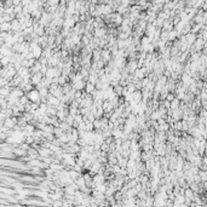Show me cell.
Here are the masks:
<instances>
[{"instance_id":"cell-1","label":"cell","mask_w":207,"mask_h":207,"mask_svg":"<svg viewBox=\"0 0 207 207\" xmlns=\"http://www.w3.org/2000/svg\"><path fill=\"white\" fill-rule=\"evenodd\" d=\"M28 98H29V101L32 102V103H37V104H39L40 106V101H41V96H40V92H39V90H37V88H34V90H32L30 92H28Z\"/></svg>"},{"instance_id":"cell-2","label":"cell","mask_w":207,"mask_h":207,"mask_svg":"<svg viewBox=\"0 0 207 207\" xmlns=\"http://www.w3.org/2000/svg\"><path fill=\"white\" fill-rule=\"evenodd\" d=\"M44 79V75L41 73H37V74H33V78H32V84L33 85H39L41 81H43Z\"/></svg>"},{"instance_id":"cell-3","label":"cell","mask_w":207,"mask_h":207,"mask_svg":"<svg viewBox=\"0 0 207 207\" xmlns=\"http://www.w3.org/2000/svg\"><path fill=\"white\" fill-rule=\"evenodd\" d=\"M39 155H41V157H49L50 156V154H52V151L49 149V148H40L39 150Z\"/></svg>"},{"instance_id":"cell-4","label":"cell","mask_w":207,"mask_h":207,"mask_svg":"<svg viewBox=\"0 0 207 207\" xmlns=\"http://www.w3.org/2000/svg\"><path fill=\"white\" fill-rule=\"evenodd\" d=\"M113 135L112 136H114V138L115 139H120V138H122L124 137V132L119 128V127H115L114 130H113V132H112Z\"/></svg>"},{"instance_id":"cell-5","label":"cell","mask_w":207,"mask_h":207,"mask_svg":"<svg viewBox=\"0 0 207 207\" xmlns=\"http://www.w3.org/2000/svg\"><path fill=\"white\" fill-rule=\"evenodd\" d=\"M73 87L74 90H78V91H81L84 87H86V82L84 80H81V81H78V82H74L73 84Z\"/></svg>"},{"instance_id":"cell-6","label":"cell","mask_w":207,"mask_h":207,"mask_svg":"<svg viewBox=\"0 0 207 207\" xmlns=\"http://www.w3.org/2000/svg\"><path fill=\"white\" fill-rule=\"evenodd\" d=\"M144 73H146V67L144 68H138L135 72V77L136 79H143L144 78Z\"/></svg>"},{"instance_id":"cell-7","label":"cell","mask_w":207,"mask_h":207,"mask_svg":"<svg viewBox=\"0 0 207 207\" xmlns=\"http://www.w3.org/2000/svg\"><path fill=\"white\" fill-rule=\"evenodd\" d=\"M32 52H33V55H34V58H35V59H37V58H39V59H40L41 55H43V52H44V51H43V49H41V46H38L37 49H35V50H33Z\"/></svg>"},{"instance_id":"cell-8","label":"cell","mask_w":207,"mask_h":207,"mask_svg":"<svg viewBox=\"0 0 207 207\" xmlns=\"http://www.w3.org/2000/svg\"><path fill=\"white\" fill-rule=\"evenodd\" d=\"M96 85H93V84H90V82H87L86 84V87H85V92L87 93V95H90V93H93L95 91H96V87H95Z\"/></svg>"},{"instance_id":"cell-9","label":"cell","mask_w":207,"mask_h":207,"mask_svg":"<svg viewBox=\"0 0 207 207\" xmlns=\"http://www.w3.org/2000/svg\"><path fill=\"white\" fill-rule=\"evenodd\" d=\"M74 22H75V19H73L72 17H69V18H67V19H64V28L67 29V28H70V27H73L74 26Z\"/></svg>"},{"instance_id":"cell-10","label":"cell","mask_w":207,"mask_h":207,"mask_svg":"<svg viewBox=\"0 0 207 207\" xmlns=\"http://www.w3.org/2000/svg\"><path fill=\"white\" fill-rule=\"evenodd\" d=\"M151 41V38H148V37H144L143 39H142V45H143V49L146 50L147 47H148V45H149V43Z\"/></svg>"},{"instance_id":"cell-11","label":"cell","mask_w":207,"mask_h":207,"mask_svg":"<svg viewBox=\"0 0 207 207\" xmlns=\"http://www.w3.org/2000/svg\"><path fill=\"white\" fill-rule=\"evenodd\" d=\"M0 27H1V32L4 33V32H6V30L11 29V22H5V23H3Z\"/></svg>"},{"instance_id":"cell-12","label":"cell","mask_w":207,"mask_h":207,"mask_svg":"<svg viewBox=\"0 0 207 207\" xmlns=\"http://www.w3.org/2000/svg\"><path fill=\"white\" fill-rule=\"evenodd\" d=\"M106 33V30L104 29H102V28H98V29H96V32H95V35L96 37H102L103 34Z\"/></svg>"},{"instance_id":"cell-13","label":"cell","mask_w":207,"mask_h":207,"mask_svg":"<svg viewBox=\"0 0 207 207\" xmlns=\"http://www.w3.org/2000/svg\"><path fill=\"white\" fill-rule=\"evenodd\" d=\"M52 207H63V201H62V200H58V201H53V202H52Z\"/></svg>"},{"instance_id":"cell-14","label":"cell","mask_w":207,"mask_h":207,"mask_svg":"<svg viewBox=\"0 0 207 207\" xmlns=\"http://www.w3.org/2000/svg\"><path fill=\"white\" fill-rule=\"evenodd\" d=\"M178 104H179L178 99L172 101V103H171V108H172V109H177V108H178Z\"/></svg>"},{"instance_id":"cell-15","label":"cell","mask_w":207,"mask_h":207,"mask_svg":"<svg viewBox=\"0 0 207 207\" xmlns=\"http://www.w3.org/2000/svg\"><path fill=\"white\" fill-rule=\"evenodd\" d=\"M173 38H176V32H170V39L172 40Z\"/></svg>"},{"instance_id":"cell-16","label":"cell","mask_w":207,"mask_h":207,"mask_svg":"<svg viewBox=\"0 0 207 207\" xmlns=\"http://www.w3.org/2000/svg\"><path fill=\"white\" fill-rule=\"evenodd\" d=\"M167 99H168V101H173V95L170 93V95L167 96Z\"/></svg>"}]
</instances>
